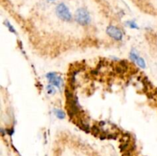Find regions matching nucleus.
Wrapping results in <instances>:
<instances>
[{"instance_id": "1", "label": "nucleus", "mask_w": 157, "mask_h": 156, "mask_svg": "<svg viewBox=\"0 0 157 156\" xmlns=\"http://www.w3.org/2000/svg\"><path fill=\"white\" fill-rule=\"evenodd\" d=\"M75 20L81 25H87L90 21L89 12L84 8H80L75 12Z\"/></svg>"}, {"instance_id": "2", "label": "nucleus", "mask_w": 157, "mask_h": 156, "mask_svg": "<svg viewBox=\"0 0 157 156\" xmlns=\"http://www.w3.org/2000/svg\"><path fill=\"white\" fill-rule=\"evenodd\" d=\"M56 14L59 18L65 21H70L71 20L72 16L69 9L64 4L61 3L56 7Z\"/></svg>"}, {"instance_id": "3", "label": "nucleus", "mask_w": 157, "mask_h": 156, "mask_svg": "<svg viewBox=\"0 0 157 156\" xmlns=\"http://www.w3.org/2000/svg\"><path fill=\"white\" fill-rule=\"evenodd\" d=\"M107 33L116 41H121L123 38V34L121 31L115 26H109L107 28Z\"/></svg>"}, {"instance_id": "4", "label": "nucleus", "mask_w": 157, "mask_h": 156, "mask_svg": "<svg viewBox=\"0 0 157 156\" xmlns=\"http://www.w3.org/2000/svg\"><path fill=\"white\" fill-rule=\"evenodd\" d=\"M47 78L51 84H52V85L55 86V87H61V84L62 80H61V78L58 75H57V73H48Z\"/></svg>"}, {"instance_id": "5", "label": "nucleus", "mask_w": 157, "mask_h": 156, "mask_svg": "<svg viewBox=\"0 0 157 156\" xmlns=\"http://www.w3.org/2000/svg\"><path fill=\"white\" fill-rule=\"evenodd\" d=\"M54 112H55V116H56L58 119H63L65 118V114H64V113L62 110H58V109H55V110H54Z\"/></svg>"}, {"instance_id": "6", "label": "nucleus", "mask_w": 157, "mask_h": 156, "mask_svg": "<svg viewBox=\"0 0 157 156\" xmlns=\"http://www.w3.org/2000/svg\"><path fill=\"white\" fill-rule=\"evenodd\" d=\"M136 64H138V66H140V67H142V68H145L146 67L145 61H144L142 58H138V59L136 61Z\"/></svg>"}, {"instance_id": "7", "label": "nucleus", "mask_w": 157, "mask_h": 156, "mask_svg": "<svg viewBox=\"0 0 157 156\" xmlns=\"http://www.w3.org/2000/svg\"><path fill=\"white\" fill-rule=\"evenodd\" d=\"M130 58L133 60V61H136V60H137L138 58H140V57L138 56V54H136V52L135 51V50H132V51L130 52Z\"/></svg>"}, {"instance_id": "8", "label": "nucleus", "mask_w": 157, "mask_h": 156, "mask_svg": "<svg viewBox=\"0 0 157 156\" xmlns=\"http://www.w3.org/2000/svg\"><path fill=\"white\" fill-rule=\"evenodd\" d=\"M127 25H128L130 28H133V29L139 28V27H138V25L136 24V23L134 22V21H128V22H127Z\"/></svg>"}, {"instance_id": "9", "label": "nucleus", "mask_w": 157, "mask_h": 156, "mask_svg": "<svg viewBox=\"0 0 157 156\" xmlns=\"http://www.w3.org/2000/svg\"><path fill=\"white\" fill-rule=\"evenodd\" d=\"M47 89H48V93H55V89H54V87H52V86H51V85L48 86Z\"/></svg>"}, {"instance_id": "10", "label": "nucleus", "mask_w": 157, "mask_h": 156, "mask_svg": "<svg viewBox=\"0 0 157 156\" xmlns=\"http://www.w3.org/2000/svg\"><path fill=\"white\" fill-rule=\"evenodd\" d=\"M6 25H7V27L9 28V30H10L11 32H15V30H14L13 27H12V25H11V24H9V22H7V23H6Z\"/></svg>"}, {"instance_id": "11", "label": "nucleus", "mask_w": 157, "mask_h": 156, "mask_svg": "<svg viewBox=\"0 0 157 156\" xmlns=\"http://www.w3.org/2000/svg\"><path fill=\"white\" fill-rule=\"evenodd\" d=\"M48 1H55V0H48Z\"/></svg>"}]
</instances>
